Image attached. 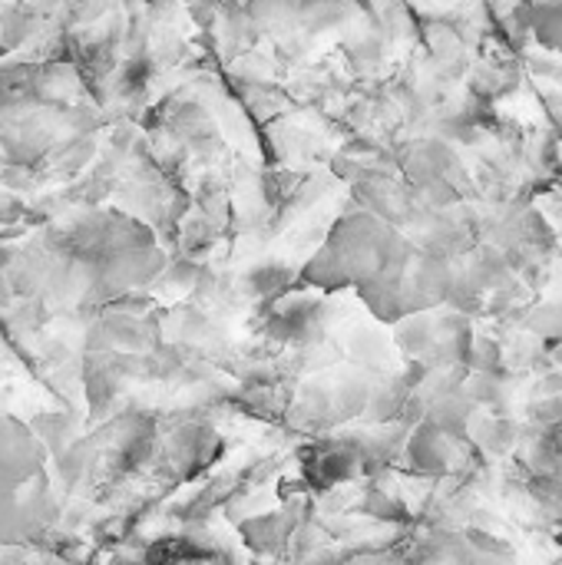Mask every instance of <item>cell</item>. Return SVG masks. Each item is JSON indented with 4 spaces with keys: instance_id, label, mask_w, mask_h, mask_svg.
Instances as JSON below:
<instances>
[{
    "instance_id": "obj_1",
    "label": "cell",
    "mask_w": 562,
    "mask_h": 565,
    "mask_svg": "<svg viewBox=\"0 0 562 565\" xmlns=\"http://www.w3.org/2000/svg\"><path fill=\"white\" fill-rule=\"evenodd\" d=\"M537 33L550 50L562 53V0H547V7L540 10V20H537Z\"/></svg>"
}]
</instances>
